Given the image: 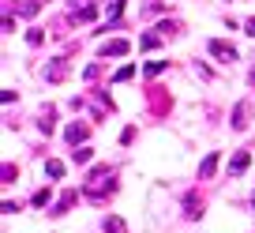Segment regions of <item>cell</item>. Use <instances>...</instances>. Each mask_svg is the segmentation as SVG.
<instances>
[{
  "label": "cell",
  "instance_id": "cell-1",
  "mask_svg": "<svg viewBox=\"0 0 255 233\" xmlns=\"http://www.w3.org/2000/svg\"><path fill=\"white\" fill-rule=\"evenodd\" d=\"M113 188H117V185H113V169L109 166H98V169H90L87 185H83V196H87V200H105Z\"/></svg>",
  "mask_w": 255,
  "mask_h": 233
},
{
  "label": "cell",
  "instance_id": "cell-2",
  "mask_svg": "<svg viewBox=\"0 0 255 233\" xmlns=\"http://www.w3.org/2000/svg\"><path fill=\"white\" fill-rule=\"evenodd\" d=\"M146 98H150V109L158 113H169V105H173V98H169V90L165 87H146Z\"/></svg>",
  "mask_w": 255,
  "mask_h": 233
},
{
  "label": "cell",
  "instance_id": "cell-3",
  "mask_svg": "<svg viewBox=\"0 0 255 233\" xmlns=\"http://www.w3.org/2000/svg\"><path fill=\"white\" fill-rule=\"evenodd\" d=\"M210 53H214L218 60H222V64H233V60H237V49H233L229 41H222V38H214V41H210Z\"/></svg>",
  "mask_w": 255,
  "mask_h": 233
},
{
  "label": "cell",
  "instance_id": "cell-4",
  "mask_svg": "<svg viewBox=\"0 0 255 233\" xmlns=\"http://www.w3.org/2000/svg\"><path fill=\"white\" fill-rule=\"evenodd\" d=\"M248 162H252V154H248V151H237V154L229 158V177H240V173L248 169Z\"/></svg>",
  "mask_w": 255,
  "mask_h": 233
},
{
  "label": "cell",
  "instance_id": "cell-5",
  "mask_svg": "<svg viewBox=\"0 0 255 233\" xmlns=\"http://www.w3.org/2000/svg\"><path fill=\"white\" fill-rule=\"evenodd\" d=\"M64 136H68V143H72V147H79L83 139L90 136V128H87V124H79V121H75V124H68V132H64Z\"/></svg>",
  "mask_w": 255,
  "mask_h": 233
},
{
  "label": "cell",
  "instance_id": "cell-6",
  "mask_svg": "<svg viewBox=\"0 0 255 233\" xmlns=\"http://www.w3.org/2000/svg\"><path fill=\"white\" fill-rule=\"evenodd\" d=\"M64 75H68V60H64V56H60V60H53V64L45 68V79H49V83H60Z\"/></svg>",
  "mask_w": 255,
  "mask_h": 233
},
{
  "label": "cell",
  "instance_id": "cell-7",
  "mask_svg": "<svg viewBox=\"0 0 255 233\" xmlns=\"http://www.w3.org/2000/svg\"><path fill=\"white\" fill-rule=\"evenodd\" d=\"M214 169H218V151H210L207 158L199 162V181H210V177H214Z\"/></svg>",
  "mask_w": 255,
  "mask_h": 233
},
{
  "label": "cell",
  "instance_id": "cell-8",
  "mask_svg": "<svg viewBox=\"0 0 255 233\" xmlns=\"http://www.w3.org/2000/svg\"><path fill=\"white\" fill-rule=\"evenodd\" d=\"M128 49H131V45H128L124 38H113V41H105V45H102V56H124Z\"/></svg>",
  "mask_w": 255,
  "mask_h": 233
},
{
  "label": "cell",
  "instance_id": "cell-9",
  "mask_svg": "<svg viewBox=\"0 0 255 233\" xmlns=\"http://www.w3.org/2000/svg\"><path fill=\"white\" fill-rule=\"evenodd\" d=\"M75 200H79V192H75V188H68V192H64V196H60V203H56V207H53V215H64V211L72 207V203H75Z\"/></svg>",
  "mask_w": 255,
  "mask_h": 233
},
{
  "label": "cell",
  "instance_id": "cell-10",
  "mask_svg": "<svg viewBox=\"0 0 255 233\" xmlns=\"http://www.w3.org/2000/svg\"><path fill=\"white\" fill-rule=\"evenodd\" d=\"M233 128H237V132H244V128H248V105H244V102L233 109Z\"/></svg>",
  "mask_w": 255,
  "mask_h": 233
},
{
  "label": "cell",
  "instance_id": "cell-11",
  "mask_svg": "<svg viewBox=\"0 0 255 233\" xmlns=\"http://www.w3.org/2000/svg\"><path fill=\"white\" fill-rule=\"evenodd\" d=\"M90 158H94V151H90V147H75V151H72V162H75V166H87Z\"/></svg>",
  "mask_w": 255,
  "mask_h": 233
},
{
  "label": "cell",
  "instance_id": "cell-12",
  "mask_svg": "<svg viewBox=\"0 0 255 233\" xmlns=\"http://www.w3.org/2000/svg\"><path fill=\"white\" fill-rule=\"evenodd\" d=\"M105 233H128V226H124V218H117V215H109V218H105Z\"/></svg>",
  "mask_w": 255,
  "mask_h": 233
},
{
  "label": "cell",
  "instance_id": "cell-13",
  "mask_svg": "<svg viewBox=\"0 0 255 233\" xmlns=\"http://www.w3.org/2000/svg\"><path fill=\"white\" fill-rule=\"evenodd\" d=\"M184 207H188V211H184L188 218H199V211H203V200H199V196H188V203H184Z\"/></svg>",
  "mask_w": 255,
  "mask_h": 233
},
{
  "label": "cell",
  "instance_id": "cell-14",
  "mask_svg": "<svg viewBox=\"0 0 255 233\" xmlns=\"http://www.w3.org/2000/svg\"><path fill=\"white\" fill-rule=\"evenodd\" d=\"M38 8H41V0H26V4H19V15L30 19V15H38Z\"/></svg>",
  "mask_w": 255,
  "mask_h": 233
},
{
  "label": "cell",
  "instance_id": "cell-15",
  "mask_svg": "<svg viewBox=\"0 0 255 233\" xmlns=\"http://www.w3.org/2000/svg\"><path fill=\"white\" fill-rule=\"evenodd\" d=\"M120 11H124V0H109V4H105V15H109L113 23L120 19Z\"/></svg>",
  "mask_w": 255,
  "mask_h": 233
},
{
  "label": "cell",
  "instance_id": "cell-16",
  "mask_svg": "<svg viewBox=\"0 0 255 233\" xmlns=\"http://www.w3.org/2000/svg\"><path fill=\"white\" fill-rule=\"evenodd\" d=\"M45 173H49L53 181H60V177H64V162H45Z\"/></svg>",
  "mask_w": 255,
  "mask_h": 233
},
{
  "label": "cell",
  "instance_id": "cell-17",
  "mask_svg": "<svg viewBox=\"0 0 255 233\" xmlns=\"http://www.w3.org/2000/svg\"><path fill=\"white\" fill-rule=\"evenodd\" d=\"M131 75H135V64H124V68H120L117 75H113V83H128Z\"/></svg>",
  "mask_w": 255,
  "mask_h": 233
},
{
  "label": "cell",
  "instance_id": "cell-18",
  "mask_svg": "<svg viewBox=\"0 0 255 233\" xmlns=\"http://www.w3.org/2000/svg\"><path fill=\"white\" fill-rule=\"evenodd\" d=\"M26 41H30V45H41V41H45V30H41V26H34V30H26Z\"/></svg>",
  "mask_w": 255,
  "mask_h": 233
},
{
  "label": "cell",
  "instance_id": "cell-19",
  "mask_svg": "<svg viewBox=\"0 0 255 233\" xmlns=\"http://www.w3.org/2000/svg\"><path fill=\"white\" fill-rule=\"evenodd\" d=\"M158 34H143V38H139V49H158Z\"/></svg>",
  "mask_w": 255,
  "mask_h": 233
},
{
  "label": "cell",
  "instance_id": "cell-20",
  "mask_svg": "<svg viewBox=\"0 0 255 233\" xmlns=\"http://www.w3.org/2000/svg\"><path fill=\"white\" fill-rule=\"evenodd\" d=\"M165 64H169V60H150V64H146V75H158V72H165Z\"/></svg>",
  "mask_w": 255,
  "mask_h": 233
},
{
  "label": "cell",
  "instance_id": "cell-21",
  "mask_svg": "<svg viewBox=\"0 0 255 233\" xmlns=\"http://www.w3.org/2000/svg\"><path fill=\"white\" fill-rule=\"evenodd\" d=\"M49 203V188H41V192H34V207H45Z\"/></svg>",
  "mask_w": 255,
  "mask_h": 233
},
{
  "label": "cell",
  "instance_id": "cell-22",
  "mask_svg": "<svg viewBox=\"0 0 255 233\" xmlns=\"http://www.w3.org/2000/svg\"><path fill=\"white\" fill-rule=\"evenodd\" d=\"M98 72H102V64H90L87 72H83V79H87V83H90V79H98Z\"/></svg>",
  "mask_w": 255,
  "mask_h": 233
},
{
  "label": "cell",
  "instance_id": "cell-23",
  "mask_svg": "<svg viewBox=\"0 0 255 233\" xmlns=\"http://www.w3.org/2000/svg\"><path fill=\"white\" fill-rule=\"evenodd\" d=\"M15 173H19V169H15V166H11V162H8V166H4V181H8V185H11V181H15Z\"/></svg>",
  "mask_w": 255,
  "mask_h": 233
},
{
  "label": "cell",
  "instance_id": "cell-24",
  "mask_svg": "<svg viewBox=\"0 0 255 233\" xmlns=\"http://www.w3.org/2000/svg\"><path fill=\"white\" fill-rule=\"evenodd\" d=\"M244 34H255V19H248V23H244Z\"/></svg>",
  "mask_w": 255,
  "mask_h": 233
},
{
  "label": "cell",
  "instance_id": "cell-25",
  "mask_svg": "<svg viewBox=\"0 0 255 233\" xmlns=\"http://www.w3.org/2000/svg\"><path fill=\"white\" fill-rule=\"evenodd\" d=\"M252 83H255V72H252Z\"/></svg>",
  "mask_w": 255,
  "mask_h": 233
},
{
  "label": "cell",
  "instance_id": "cell-26",
  "mask_svg": "<svg viewBox=\"0 0 255 233\" xmlns=\"http://www.w3.org/2000/svg\"><path fill=\"white\" fill-rule=\"evenodd\" d=\"M252 203H255V200H252Z\"/></svg>",
  "mask_w": 255,
  "mask_h": 233
}]
</instances>
